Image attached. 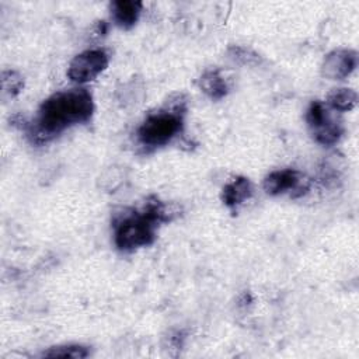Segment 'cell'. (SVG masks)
I'll return each instance as SVG.
<instances>
[{"instance_id":"cell-1","label":"cell","mask_w":359,"mask_h":359,"mask_svg":"<svg viewBox=\"0 0 359 359\" xmlns=\"http://www.w3.org/2000/svg\"><path fill=\"white\" fill-rule=\"evenodd\" d=\"M93 111V97L86 88L57 91L41 104L31 136L36 142H46L73 125L87 122Z\"/></svg>"},{"instance_id":"cell-2","label":"cell","mask_w":359,"mask_h":359,"mask_svg":"<svg viewBox=\"0 0 359 359\" xmlns=\"http://www.w3.org/2000/svg\"><path fill=\"white\" fill-rule=\"evenodd\" d=\"M168 206L157 198H150L143 210L121 215L114 224V243L118 250L130 252L150 245L156 240L160 223L171 220Z\"/></svg>"},{"instance_id":"cell-3","label":"cell","mask_w":359,"mask_h":359,"mask_svg":"<svg viewBox=\"0 0 359 359\" xmlns=\"http://www.w3.org/2000/svg\"><path fill=\"white\" fill-rule=\"evenodd\" d=\"M184 107L181 102L174 108L160 109L144 118L137 128V140L146 147H161L168 144L181 130L184 125Z\"/></svg>"},{"instance_id":"cell-4","label":"cell","mask_w":359,"mask_h":359,"mask_svg":"<svg viewBox=\"0 0 359 359\" xmlns=\"http://www.w3.org/2000/svg\"><path fill=\"white\" fill-rule=\"evenodd\" d=\"M334 112L335 111H332L327 104L317 100L307 108L306 122L310 133L313 139L323 146L335 144L344 132L342 123Z\"/></svg>"},{"instance_id":"cell-5","label":"cell","mask_w":359,"mask_h":359,"mask_svg":"<svg viewBox=\"0 0 359 359\" xmlns=\"http://www.w3.org/2000/svg\"><path fill=\"white\" fill-rule=\"evenodd\" d=\"M108 66V55L102 49H88L76 55L69 67L67 77L79 84L88 83L101 74Z\"/></svg>"},{"instance_id":"cell-6","label":"cell","mask_w":359,"mask_h":359,"mask_svg":"<svg viewBox=\"0 0 359 359\" xmlns=\"http://www.w3.org/2000/svg\"><path fill=\"white\" fill-rule=\"evenodd\" d=\"M358 66V53L353 49L338 48L327 53L321 63V74L330 80L346 79Z\"/></svg>"},{"instance_id":"cell-7","label":"cell","mask_w":359,"mask_h":359,"mask_svg":"<svg viewBox=\"0 0 359 359\" xmlns=\"http://www.w3.org/2000/svg\"><path fill=\"white\" fill-rule=\"evenodd\" d=\"M303 175L293 168H283V170H276L269 172L264 182V191L269 195H280L289 191H300V194H303L302 189H307V185L303 184Z\"/></svg>"},{"instance_id":"cell-8","label":"cell","mask_w":359,"mask_h":359,"mask_svg":"<svg viewBox=\"0 0 359 359\" xmlns=\"http://www.w3.org/2000/svg\"><path fill=\"white\" fill-rule=\"evenodd\" d=\"M252 184L245 177H234L230 180L222 191L223 203L230 209H237L252 195Z\"/></svg>"},{"instance_id":"cell-9","label":"cell","mask_w":359,"mask_h":359,"mask_svg":"<svg viewBox=\"0 0 359 359\" xmlns=\"http://www.w3.org/2000/svg\"><path fill=\"white\" fill-rule=\"evenodd\" d=\"M142 3L135 0H116L109 4L111 18L122 29L132 28L142 13Z\"/></svg>"},{"instance_id":"cell-10","label":"cell","mask_w":359,"mask_h":359,"mask_svg":"<svg viewBox=\"0 0 359 359\" xmlns=\"http://www.w3.org/2000/svg\"><path fill=\"white\" fill-rule=\"evenodd\" d=\"M199 88L212 100H222L227 95L230 86L219 69H208L199 77Z\"/></svg>"},{"instance_id":"cell-11","label":"cell","mask_w":359,"mask_h":359,"mask_svg":"<svg viewBox=\"0 0 359 359\" xmlns=\"http://www.w3.org/2000/svg\"><path fill=\"white\" fill-rule=\"evenodd\" d=\"M358 102V94L355 90L348 87L334 88L328 93L325 104L335 112L351 111Z\"/></svg>"},{"instance_id":"cell-12","label":"cell","mask_w":359,"mask_h":359,"mask_svg":"<svg viewBox=\"0 0 359 359\" xmlns=\"http://www.w3.org/2000/svg\"><path fill=\"white\" fill-rule=\"evenodd\" d=\"M90 355L87 346L83 345H57L41 353L42 358H63V359H84Z\"/></svg>"},{"instance_id":"cell-13","label":"cell","mask_w":359,"mask_h":359,"mask_svg":"<svg viewBox=\"0 0 359 359\" xmlns=\"http://www.w3.org/2000/svg\"><path fill=\"white\" fill-rule=\"evenodd\" d=\"M229 56L231 60H234L240 65H245V66L258 65L261 60V57L257 52H254L252 49L245 48V46H230Z\"/></svg>"},{"instance_id":"cell-14","label":"cell","mask_w":359,"mask_h":359,"mask_svg":"<svg viewBox=\"0 0 359 359\" xmlns=\"http://www.w3.org/2000/svg\"><path fill=\"white\" fill-rule=\"evenodd\" d=\"M22 86H24V80H22L21 74H18L17 72L4 70L1 73V88L10 97L17 95L21 91Z\"/></svg>"}]
</instances>
